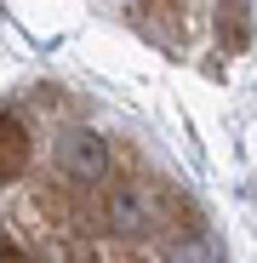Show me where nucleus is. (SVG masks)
Masks as SVG:
<instances>
[{
	"mask_svg": "<svg viewBox=\"0 0 257 263\" xmlns=\"http://www.w3.org/2000/svg\"><path fill=\"white\" fill-rule=\"evenodd\" d=\"M57 172L74 183H109V172H114V149L103 143V132L92 126H69L63 138H57Z\"/></svg>",
	"mask_w": 257,
	"mask_h": 263,
	"instance_id": "1",
	"label": "nucleus"
},
{
	"mask_svg": "<svg viewBox=\"0 0 257 263\" xmlns=\"http://www.w3.org/2000/svg\"><path fill=\"white\" fill-rule=\"evenodd\" d=\"M23 166H29V132H23L17 115L0 109V183L23 178Z\"/></svg>",
	"mask_w": 257,
	"mask_h": 263,
	"instance_id": "2",
	"label": "nucleus"
},
{
	"mask_svg": "<svg viewBox=\"0 0 257 263\" xmlns=\"http://www.w3.org/2000/svg\"><path fill=\"white\" fill-rule=\"evenodd\" d=\"M218 34H223L229 52H246V40H251V12H246V0H218Z\"/></svg>",
	"mask_w": 257,
	"mask_h": 263,
	"instance_id": "3",
	"label": "nucleus"
}]
</instances>
